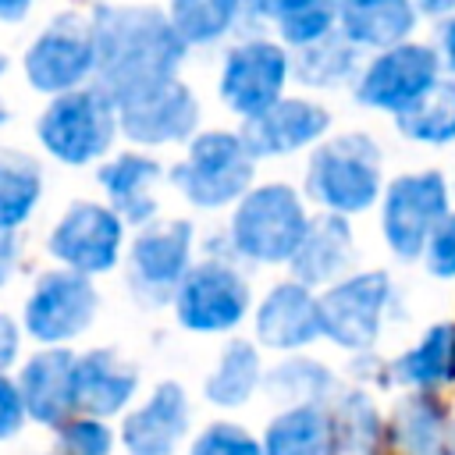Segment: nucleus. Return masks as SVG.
<instances>
[{"instance_id": "nucleus-1", "label": "nucleus", "mask_w": 455, "mask_h": 455, "mask_svg": "<svg viewBox=\"0 0 455 455\" xmlns=\"http://www.w3.org/2000/svg\"><path fill=\"white\" fill-rule=\"evenodd\" d=\"M96 85L117 103L139 89L178 78L185 43L167 11L149 4H100L92 14Z\"/></svg>"}, {"instance_id": "nucleus-2", "label": "nucleus", "mask_w": 455, "mask_h": 455, "mask_svg": "<svg viewBox=\"0 0 455 455\" xmlns=\"http://www.w3.org/2000/svg\"><path fill=\"white\" fill-rule=\"evenodd\" d=\"M117 132V103L96 82L50 96V103L36 117L39 146L68 167H85L107 156Z\"/></svg>"}, {"instance_id": "nucleus-3", "label": "nucleus", "mask_w": 455, "mask_h": 455, "mask_svg": "<svg viewBox=\"0 0 455 455\" xmlns=\"http://www.w3.org/2000/svg\"><path fill=\"white\" fill-rule=\"evenodd\" d=\"M380 185V146L363 132H345L320 142L306 167V196L327 213L341 217L370 210Z\"/></svg>"}, {"instance_id": "nucleus-4", "label": "nucleus", "mask_w": 455, "mask_h": 455, "mask_svg": "<svg viewBox=\"0 0 455 455\" xmlns=\"http://www.w3.org/2000/svg\"><path fill=\"white\" fill-rule=\"evenodd\" d=\"M309 228L306 206L291 185L270 181L249 188L231 217L228 242L249 263H288Z\"/></svg>"}, {"instance_id": "nucleus-5", "label": "nucleus", "mask_w": 455, "mask_h": 455, "mask_svg": "<svg viewBox=\"0 0 455 455\" xmlns=\"http://www.w3.org/2000/svg\"><path fill=\"white\" fill-rule=\"evenodd\" d=\"M256 160L238 132H199L188 139V153L171 167L178 192L199 210H220L238 203L252 188Z\"/></svg>"}, {"instance_id": "nucleus-6", "label": "nucleus", "mask_w": 455, "mask_h": 455, "mask_svg": "<svg viewBox=\"0 0 455 455\" xmlns=\"http://www.w3.org/2000/svg\"><path fill=\"white\" fill-rule=\"evenodd\" d=\"M25 82L43 96L82 89L96 78V39L92 18L82 11L53 14L21 53Z\"/></svg>"}, {"instance_id": "nucleus-7", "label": "nucleus", "mask_w": 455, "mask_h": 455, "mask_svg": "<svg viewBox=\"0 0 455 455\" xmlns=\"http://www.w3.org/2000/svg\"><path fill=\"white\" fill-rule=\"evenodd\" d=\"M448 181L441 171H416V174H398L384 188V242L387 249L412 263L423 256L430 235L437 224L448 217Z\"/></svg>"}, {"instance_id": "nucleus-8", "label": "nucleus", "mask_w": 455, "mask_h": 455, "mask_svg": "<svg viewBox=\"0 0 455 455\" xmlns=\"http://www.w3.org/2000/svg\"><path fill=\"white\" fill-rule=\"evenodd\" d=\"M249 313V284L228 259H199L188 267L174 291V316L185 331L220 334L245 320Z\"/></svg>"}, {"instance_id": "nucleus-9", "label": "nucleus", "mask_w": 455, "mask_h": 455, "mask_svg": "<svg viewBox=\"0 0 455 455\" xmlns=\"http://www.w3.org/2000/svg\"><path fill=\"white\" fill-rule=\"evenodd\" d=\"M192 220H160L146 224L128 249V284L132 295L146 306H164L174 299L181 277L192 267Z\"/></svg>"}, {"instance_id": "nucleus-10", "label": "nucleus", "mask_w": 455, "mask_h": 455, "mask_svg": "<svg viewBox=\"0 0 455 455\" xmlns=\"http://www.w3.org/2000/svg\"><path fill=\"white\" fill-rule=\"evenodd\" d=\"M96 309H100L96 284L85 274L60 267V270H46L36 277L25 299L21 323L43 348H50V345H64L78 338L96 320Z\"/></svg>"}, {"instance_id": "nucleus-11", "label": "nucleus", "mask_w": 455, "mask_h": 455, "mask_svg": "<svg viewBox=\"0 0 455 455\" xmlns=\"http://www.w3.org/2000/svg\"><path fill=\"white\" fill-rule=\"evenodd\" d=\"M441 78V53L427 43H398L380 50L355 75V100L370 110L402 114Z\"/></svg>"}, {"instance_id": "nucleus-12", "label": "nucleus", "mask_w": 455, "mask_h": 455, "mask_svg": "<svg viewBox=\"0 0 455 455\" xmlns=\"http://www.w3.org/2000/svg\"><path fill=\"white\" fill-rule=\"evenodd\" d=\"M121 242H124V220L110 206L82 199L60 213V220L46 238V249L60 267L92 277L117 267Z\"/></svg>"}, {"instance_id": "nucleus-13", "label": "nucleus", "mask_w": 455, "mask_h": 455, "mask_svg": "<svg viewBox=\"0 0 455 455\" xmlns=\"http://www.w3.org/2000/svg\"><path fill=\"white\" fill-rule=\"evenodd\" d=\"M288 75H291L288 50L274 39L256 36V39H242L228 50L217 89H220L224 107L245 121L281 100Z\"/></svg>"}, {"instance_id": "nucleus-14", "label": "nucleus", "mask_w": 455, "mask_h": 455, "mask_svg": "<svg viewBox=\"0 0 455 455\" xmlns=\"http://www.w3.org/2000/svg\"><path fill=\"white\" fill-rule=\"evenodd\" d=\"M320 299V327L323 338L348 352H366L377 341L387 299H391V277L384 270L352 274L345 281H334Z\"/></svg>"}, {"instance_id": "nucleus-15", "label": "nucleus", "mask_w": 455, "mask_h": 455, "mask_svg": "<svg viewBox=\"0 0 455 455\" xmlns=\"http://www.w3.org/2000/svg\"><path fill=\"white\" fill-rule=\"evenodd\" d=\"M117 128L135 146L188 142L199 128V103L181 78H167L117 100Z\"/></svg>"}, {"instance_id": "nucleus-16", "label": "nucleus", "mask_w": 455, "mask_h": 455, "mask_svg": "<svg viewBox=\"0 0 455 455\" xmlns=\"http://www.w3.org/2000/svg\"><path fill=\"white\" fill-rule=\"evenodd\" d=\"M327 128H331L327 107L302 100V96H281L256 117H245L238 135H242L245 149L252 153V160H267V156L299 153V149L320 142L327 135Z\"/></svg>"}, {"instance_id": "nucleus-17", "label": "nucleus", "mask_w": 455, "mask_h": 455, "mask_svg": "<svg viewBox=\"0 0 455 455\" xmlns=\"http://www.w3.org/2000/svg\"><path fill=\"white\" fill-rule=\"evenodd\" d=\"M75 352L64 345L39 348L18 373V395L25 416L43 427H64L75 412Z\"/></svg>"}, {"instance_id": "nucleus-18", "label": "nucleus", "mask_w": 455, "mask_h": 455, "mask_svg": "<svg viewBox=\"0 0 455 455\" xmlns=\"http://www.w3.org/2000/svg\"><path fill=\"white\" fill-rule=\"evenodd\" d=\"M316 338H323V327H320V299L313 295V288L299 281L274 284L256 309V341L263 348L295 352L313 345Z\"/></svg>"}, {"instance_id": "nucleus-19", "label": "nucleus", "mask_w": 455, "mask_h": 455, "mask_svg": "<svg viewBox=\"0 0 455 455\" xmlns=\"http://www.w3.org/2000/svg\"><path fill=\"white\" fill-rule=\"evenodd\" d=\"M188 434V395L178 380H164L153 395L132 409L121 423V444L128 455H174Z\"/></svg>"}, {"instance_id": "nucleus-20", "label": "nucleus", "mask_w": 455, "mask_h": 455, "mask_svg": "<svg viewBox=\"0 0 455 455\" xmlns=\"http://www.w3.org/2000/svg\"><path fill=\"white\" fill-rule=\"evenodd\" d=\"M139 391V373L114 348H89L75 359V409L107 419L128 409Z\"/></svg>"}, {"instance_id": "nucleus-21", "label": "nucleus", "mask_w": 455, "mask_h": 455, "mask_svg": "<svg viewBox=\"0 0 455 455\" xmlns=\"http://www.w3.org/2000/svg\"><path fill=\"white\" fill-rule=\"evenodd\" d=\"M160 178H164V167L153 156L135 153V149L110 156L96 171V181H100V188L110 199L107 206L124 224H139V228H146L156 217V196H153V188H156Z\"/></svg>"}, {"instance_id": "nucleus-22", "label": "nucleus", "mask_w": 455, "mask_h": 455, "mask_svg": "<svg viewBox=\"0 0 455 455\" xmlns=\"http://www.w3.org/2000/svg\"><path fill=\"white\" fill-rule=\"evenodd\" d=\"M352 256H355V245H352L348 217L323 210L320 217L309 220L288 267H291L299 284L316 288V284H334L345 274V267L352 263Z\"/></svg>"}, {"instance_id": "nucleus-23", "label": "nucleus", "mask_w": 455, "mask_h": 455, "mask_svg": "<svg viewBox=\"0 0 455 455\" xmlns=\"http://www.w3.org/2000/svg\"><path fill=\"white\" fill-rule=\"evenodd\" d=\"M331 402H302L277 412L263 434V455H341Z\"/></svg>"}, {"instance_id": "nucleus-24", "label": "nucleus", "mask_w": 455, "mask_h": 455, "mask_svg": "<svg viewBox=\"0 0 455 455\" xmlns=\"http://www.w3.org/2000/svg\"><path fill=\"white\" fill-rule=\"evenodd\" d=\"M391 441L405 455H455V427L448 402L430 391H409L391 416Z\"/></svg>"}, {"instance_id": "nucleus-25", "label": "nucleus", "mask_w": 455, "mask_h": 455, "mask_svg": "<svg viewBox=\"0 0 455 455\" xmlns=\"http://www.w3.org/2000/svg\"><path fill=\"white\" fill-rule=\"evenodd\" d=\"M412 0H341L338 4V32L359 50H387L409 39L416 28Z\"/></svg>"}, {"instance_id": "nucleus-26", "label": "nucleus", "mask_w": 455, "mask_h": 455, "mask_svg": "<svg viewBox=\"0 0 455 455\" xmlns=\"http://www.w3.org/2000/svg\"><path fill=\"white\" fill-rule=\"evenodd\" d=\"M391 380L412 391H437L441 384H455V320L434 323L409 352L391 363Z\"/></svg>"}, {"instance_id": "nucleus-27", "label": "nucleus", "mask_w": 455, "mask_h": 455, "mask_svg": "<svg viewBox=\"0 0 455 455\" xmlns=\"http://www.w3.org/2000/svg\"><path fill=\"white\" fill-rule=\"evenodd\" d=\"M341 0H245V14L259 21H274L284 46H309L338 28Z\"/></svg>"}, {"instance_id": "nucleus-28", "label": "nucleus", "mask_w": 455, "mask_h": 455, "mask_svg": "<svg viewBox=\"0 0 455 455\" xmlns=\"http://www.w3.org/2000/svg\"><path fill=\"white\" fill-rule=\"evenodd\" d=\"M43 199V167L25 149L0 146V231H18Z\"/></svg>"}, {"instance_id": "nucleus-29", "label": "nucleus", "mask_w": 455, "mask_h": 455, "mask_svg": "<svg viewBox=\"0 0 455 455\" xmlns=\"http://www.w3.org/2000/svg\"><path fill=\"white\" fill-rule=\"evenodd\" d=\"M259 370H263V366H259L256 345L235 338V341L224 345V352H220L213 373L206 377L203 391H206V398H210L213 405H220V409L245 405V402L252 398V391L259 387V380H263Z\"/></svg>"}, {"instance_id": "nucleus-30", "label": "nucleus", "mask_w": 455, "mask_h": 455, "mask_svg": "<svg viewBox=\"0 0 455 455\" xmlns=\"http://www.w3.org/2000/svg\"><path fill=\"white\" fill-rule=\"evenodd\" d=\"M395 124L405 139L423 146H448L455 142V78H437L412 107L395 114Z\"/></svg>"}, {"instance_id": "nucleus-31", "label": "nucleus", "mask_w": 455, "mask_h": 455, "mask_svg": "<svg viewBox=\"0 0 455 455\" xmlns=\"http://www.w3.org/2000/svg\"><path fill=\"white\" fill-rule=\"evenodd\" d=\"M242 14L245 0H171L167 7V18L185 46H213L238 25Z\"/></svg>"}, {"instance_id": "nucleus-32", "label": "nucleus", "mask_w": 455, "mask_h": 455, "mask_svg": "<svg viewBox=\"0 0 455 455\" xmlns=\"http://www.w3.org/2000/svg\"><path fill=\"white\" fill-rule=\"evenodd\" d=\"M359 68V46H352L338 28L309 46L299 50V57L291 60V71L299 75V82L316 85V89H334L341 82H348Z\"/></svg>"}, {"instance_id": "nucleus-33", "label": "nucleus", "mask_w": 455, "mask_h": 455, "mask_svg": "<svg viewBox=\"0 0 455 455\" xmlns=\"http://www.w3.org/2000/svg\"><path fill=\"white\" fill-rule=\"evenodd\" d=\"M334 419H338V434H341V448L352 455H384V423L373 409V402L363 391H345L331 402Z\"/></svg>"}, {"instance_id": "nucleus-34", "label": "nucleus", "mask_w": 455, "mask_h": 455, "mask_svg": "<svg viewBox=\"0 0 455 455\" xmlns=\"http://www.w3.org/2000/svg\"><path fill=\"white\" fill-rule=\"evenodd\" d=\"M267 391L274 398H288L291 405L302 402H327V395L334 391V377L323 363L313 359H288L281 366L270 370L267 377Z\"/></svg>"}, {"instance_id": "nucleus-35", "label": "nucleus", "mask_w": 455, "mask_h": 455, "mask_svg": "<svg viewBox=\"0 0 455 455\" xmlns=\"http://www.w3.org/2000/svg\"><path fill=\"white\" fill-rule=\"evenodd\" d=\"M110 448H114V434L103 419L71 416L64 427H57L53 455H110Z\"/></svg>"}, {"instance_id": "nucleus-36", "label": "nucleus", "mask_w": 455, "mask_h": 455, "mask_svg": "<svg viewBox=\"0 0 455 455\" xmlns=\"http://www.w3.org/2000/svg\"><path fill=\"white\" fill-rule=\"evenodd\" d=\"M188 455H263V441H256L238 423H210L192 441Z\"/></svg>"}, {"instance_id": "nucleus-37", "label": "nucleus", "mask_w": 455, "mask_h": 455, "mask_svg": "<svg viewBox=\"0 0 455 455\" xmlns=\"http://www.w3.org/2000/svg\"><path fill=\"white\" fill-rule=\"evenodd\" d=\"M423 259L434 277H455V213H448L437 224V231L423 249Z\"/></svg>"}, {"instance_id": "nucleus-38", "label": "nucleus", "mask_w": 455, "mask_h": 455, "mask_svg": "<svg viewBox=\"0 0 455 455\" xmlns=\"http://www.w3.org/2000/svg\"><path fill=\"white\" fill-rule=\"evenodd\" d=\"M25 419H28V416H25V405H21L18 384H14L7 373H0V441L14 437V434L21 430V423H25Z\"/></svg>"}, {"instance_id": "nucleus-39", "label": "nucleus", "mask_w": 455, "mask_h": 455, "mask_svg": "<svg viewBox=\"0 0 455 455\" xmlns=\"http://www.w3.org/2000/svg\"><path fill=\"white\" fill-rule=\"evenodd\" d=\"M18 352H21V327L14 316L0 313V373H7L14 366Z\"/></svg>"}, {"instance_id": "nucleus-40", "label": "nucleus", "mask_w": 455, "mask_h": 455, "mask_svg": "<svg viewBox=\"0 0 455 455\" xmlns=\"http://www.w3.org/2000/svg\"><path fill=\"white\" fill-rule=\"evenodd\" d=\"M18 270V238L14 231H0V288L14 277Z\"/></svg>"}, {"instance_id": "nucleus-41", "label": "nucleus", "mask_w": 455, "mask_h": 455, "mask_svg": "<svg viewBox=\"0 0 455 455\" xmlns=\"http://www.w3.org/2000/svg\"><path fill=\"white\" fill-rule=\"evenodd\" d=\"M437 53H441V68L455 78V14L441 25V46H437Z\"/></svg>"}, {"instance_id": "nucleus-42", "label": "nucleus", "mask_w": 455, "mask_h": 455, "mask_svg": "<svg viewBox=\"0 0 455 455\" xmlns=\"http://www.w3.org/2000/svg\"><path fill=\"white\" fill-rule=\"evenodd\" d=\"M36 7V0H0V21L4 25H18L28 18V11Z\"/></svg>"}, {"instance_id": "nucleus-43", "label": "nucleus", "mask_w": 455, "mask_h": 455, "mask_svg": "<svg viewBox=\"0 0 455 455\" xmlns=\"http://www.w3.org/2000/svg\"><path fill=\"white\" fill-rule=\"evenodd\" d=\"M416 4V11L419 14H427V18H451L455 14V0H412Z\"/></svg>"}, {"instance_id": "nucleus-44", "label": "nucleus", "mask_w": 455, "mask_h": 455, "mask_svg": "<svg viewBox=\"0 0 455 455\" xmlns=\"http://www.w3.org/2000/svg\"><path fill=\"white\" fill-rule=\"evenodd\" d=\"M11 71V60H7V53H0V82H4V75ZM11 121V107L4 103V96H0V128Z\"/></svg>"}, {"instance_id": "nucleus-45", "label": "nucleus", "mask_w": 455, "mask_h": 455, "mask_svg": "<svg viewBox=\"0 0 455 455\" xmlns=\"http://www.w3.org/2000/svg\"><path fill=\"white\" fill-rule=\"evenodd\" d=\"M92 4H96V7H100V4H114V0H92Z\"/></svg>"}]
</instances>
